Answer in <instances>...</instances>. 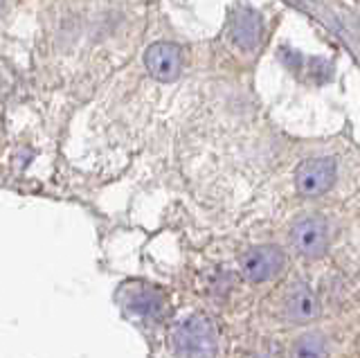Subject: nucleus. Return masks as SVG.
Returning <instances> with one entry per match:
<instances>
[{"instance_id": "3", "label": "nucleus", "mask_w": 360, "mask_h": 358, "mask_svg": "<svg viewBox=\"0 0 360 358\" xmlns=\"http://www.w3.org/2000/svg\"><path fill=\"white\" fill-rule=\"evenodd\" d=\"M290 241L302 257L318 260L329 245V226L320 217H304L290 230Z\"/></svg>"}, {"instance_id": "5", "label": "nucleus", "mask_w": 360, "mask_h": 358, "mask_svg": "<svg viewBox=\"0 0 360 358\" xmlns=\"http://www.w3.org/2000/svg\"><path fill=\"white\" fill-rule=\"evenodd\" d=\"M335 181V167L326 158H315L300 165L295 174V185L304 196H320Z\"/></svg>"}, {"instance_id": "2", "label": "nucleus", "mask_w": 360, "mask_h": 358, "mask_svg": "<svg viewBox=\"0 0 360 358\" xmlns=\"http://www.w3.org/2000/svg\"><path fill=\"white\" fill-rule=\"evenodd\" d=\"M284 262L286 257L277 245H255V248H250L241 257V271L250 282L264 284L279 275V271L284 268Z\"/></svg>"}, {"instance_id": "6", "label": "nucleus", "mask_w": 360, "mask_h": 358, "mask_svg": "<svg viewBox=\"0 0 360 358\" xmlns=\"http://www.w3.org/2000/svg\"><path fill=\"white\" fill-rule=\"evenodd\" d=\"M284 313L290 322H309L315 318L318 313V300H315V293L307 286V284H295L284 300Z\"/></svg>"}, {"instance_id": "9", "label": "nucleus", "mask_w": 360, "mask_h": 358, "mask_svg": "<svg viewBox=\"0 0 360 358\" xmlns=\"http://www.w3.org/2000/svg\"><path fill=\"white\" fill-rule=\"evenodd\" d=\"M0 7H3V0H0Z\"/></svg>"}, {"instance_id": "8", "label": "nucleus", "mask_w": 360, "mask_h": 358, "mask_svg": "<svg viewBox=\"0 0 360 358\" xmlns=\"http://www.w3.org/2000/svg\"><path fill=\"white\" fill-rule=\"evenodd\" d=\"M329 356V347L322 333H304L292 343L290 358H326Z\"/></svg>"}, {"instance_id": "4", "label": "nucleus", "mask_w": 360, "mask_h": 358, "mask_svg": "<svg viewBox=\"0 0 360 358\" xmlns=\"http://www.w3.org/2000/svg\"><path fill=\"white\" fill-rule=\"evenodd\" d=\"M144 65L158 82H174L183 70V52L174 43H153L144 52Z\"/></svg>"}, {"instance_id": "7", "label": "nucleus", "mask_w": 360, "mask_h": 358, "mask_svg": "<svg viewBox=\"0 0 360 358\" xmlns=\"http://www.w3.org/2000/svg\"><path fill=\"white\" fill-rule=\"evenodd\" d=\"M232 37L241 48L257 46V39H259V20H257V16L252 12H248V9H243V12H236L234 23H232Z\"/></svg>"}, {"instance_id": "1", "label": "nucleus", "mask_w": 360, "mask_h": 358, "mask_svg": "<svg viewBox=\"0 0 360 358\" xmlns=\"http://www.w3.org/2000/svg\"><path fill=\"white\" fill-rule=\"evenodd\" d=\"M174 352L178 358H217L219 331L202 313H191L174 329Z\"/></svg>"}]
</instances>
